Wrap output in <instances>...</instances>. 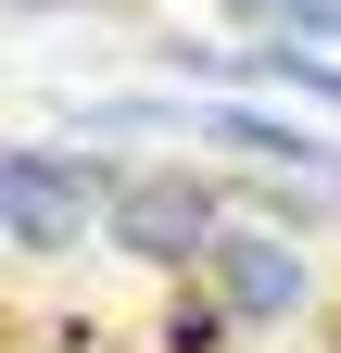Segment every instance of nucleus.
Instances as JSON below:
<instances>
[{"instance_id": "f257e3e1", "label": "nucleus", "mask_w": 341, "mask_h": 353, "mask_svg": "<svg viewBox=\"0 0 341 353\" xmlns=\"http://www.w3.org/2000/svg\"><path fill=\"white\" fill-rule=\"evenodd\" d=\"M114 190H126L114 164H76L51 139H13V152H0V228H13V252H76L89 214H114Z\"/></svg>"}, {"instance_id": "f03ea898", "label": "nucleus", "mask_w": 341, "mask_h": 353, "mask_svg": "<svg viewBox=\"0 0 341 353\" xmlns=\"http://www.w3.org/2000/svg\"><path fill=\"white\" fill-rule=\"evenodd\" d=\"M101 240H114V252H139V265H215V240H228V202L202 190L190 164H139V176L114 190Z\"/></svg>"}, {"instance_id": "7ed1b4c3", "label": "nucleus", "mask_w": 341, "mask_h": 353, "mask_svg": "<svg viewBox=\"0 0 341 353\" xmlns=\"http://www.w3.org/2000/svg\"><path fill=\"white\" fill-rule=\"evenodd\" d=\"M202 290H215L240 328H278L291 303L316 290V265L291 252V228H228V240H215V265H202Z\"/></svg>"}, {"instance_id": "20e7f679", "label": "nucleus", "mask_w": 341, "mask_h": 353, "mask_svg": "<svg viewBox=\"0 0 341 353\" xmlns=\"http://www.w3.org/2000/svg\"><path fill=\"white\" fill-rule=\"evenodd\" d=\"M164 63H177V76H240V88H278V101H329L341 114V63L304 51V38H253V51H190V38H177Z\"/></svg>"}, {"instance_id": "39448f33", "label": "nucleus", "mask_w": 341, "mask_h": 353, "mask_svg": "<svg viewBox=\"0 0 341 353\" xmlns=\"http://www.w3.org/2000/svg\"><path fill=\"white\" fill-rule=\"evenodd\" d=\"M202 139H228L240 164H291L304 190H341V139H316V126H291V114H253V101H215V114H190Z\"/></svg>"}, {"instance_id": "423d86ee", "label": "nucleus", "mask_w": 341, "mask_h": 353, "mask_svg": "<svg viewBox=\"0 0 341 353\" xmlns=\"http://www.w3.org/2000/svg\"><path fill=\"white\" fill-rule=\"evenodd\" d=\"M228 328L240 316H228L215 290H177V303H164V353H228Z\"/></svg>"}, {"instance_id": "0eeeda50", "label": "nucleus", "mask_w": 341, "mask_h": 353, "mask_svg": "<svg viewBox=\"0 0 341 353\" xmlns=\"http://www.w3.org/2000/svg\"><path fill=\"white\" fill-rule=\"evenodd\" d=\"M228 13L266 38H341V0H228Z\"/></svg>"}, {"instance_id": "6e6552de", "label": "nucleus", "mask_w": 341, "mask_h": 353, "mask_svg": "<svg viewBox=\"0 0 341 353\" xmlns=\"http://www.w3.org/2000/svg\"><path fill=\"white\" fill-rule=\"evenodd\" d=\"M13 13H76V0H13Z\"/></svg>"}]
</instances>
